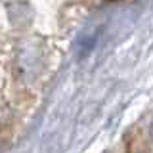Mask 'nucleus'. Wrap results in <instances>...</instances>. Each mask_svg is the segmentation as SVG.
Segmentation results:
<instances>
[{
    "label": "nucleus",
    "mask_w": 153,
    "mask_h": 153,
    "mask_svg": "<svg viewBox=\"0 0 153 153\" xmlns=\"http://www.w3.org/2000/svg\"><path fill=\"white\" fill-rule=\"evenodd\" d=\"M151 136H153V123H151Z\"/></svg>",
    "instance_id": "nucleus-1"
}]
</instances>
